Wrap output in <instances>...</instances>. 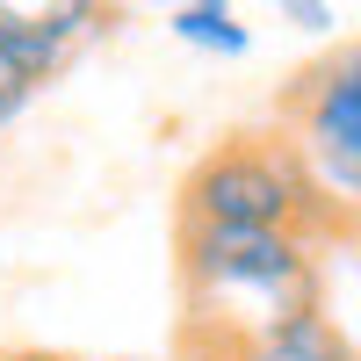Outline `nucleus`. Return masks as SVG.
Returning <instances> with one entry per match:
<instances>
[{"mask_svg": "<svg viewBox=\"0 0 361 361\" xmlns=\"http://www.w3.org/2000/svg\"><path fill=\"white\" fill-rule=\"evenodd\" d=\"M180 224H231V231H296L318 238L347 224V209L318 188L311 159L289 130H238L188 166L180 180Z\"/></svg>", "mask_w": 361, "mask_h": 361, "instance_id": "1", "label": "nucleus"}, {"mask_svg": "<svg viewBox=\"0 0 361 361\" xmlns=\"http://www.w3.org/2000/svg\"><path fill=\"white\" fill-rule=\"evenodd\" d=\"M180 282L195 304V333L246 340L267 318L318 304V246L296 231H231L180 224Z\"/></svg>", "mask_w": 361, "mask_h": 361, "instance_id": "2", "label": "nucleus"}, {"mask_svg": "<svg viewBox=\"0 0 361 361\" xmlns=\"http://www.w3.org/2000/svg\"><path fill=\"white\" fill-rule=\"evenodd\" d=\"M282 116H289L296 152L318 173V188L340 209H361V44L340 58H318L282 94Z\"/></svg>", "mask_w": 361, "mask_h": 361, "instance_id": "3", "label": "nucleus"}, {"mask_svg": "<svg viewBox=\"0 0 361 361\" xmlns=\"http://www.w3.org/2000/svg\"><path fill=\"white\" fill-rule=\"evenodd\" d=\"M102 22H109V8H94V0H44V8L0 0V58L37 87V80H51L58 66H66Z\"/></svg>", "mask_w": 361, "mask_h": 361, "instance_id": "4", "label": "nucleus"}, {"mask_svg": "<svg viewBox=\"0 0 361 361\" xmlns=\"http://www.w3.org/2000/svg\"><path fill=\"white\" fill-rule=\"evenodd\" d=\"M253 361H361L354 340L340 333V318L325 311V304H304V311H282V318H267L260 333L238 340Z\"/></svg>", "mask_w": 361, "mask_h": 361, "instance_id": "5", "label": "nucleus"}, {"mask_svg": "<svg viewBox=\"0 0 361 361\" xmlns=\"http://www.w3.org/2000/svg\"><path fill=\"white\" fill-rule=\"evenodd\" d=\"M166 29L188 51H209V58H246V44H253V29L238 22V8H224V0H180L166 15Z\"/></svg>", "mask_w": 361, "mask_h": 361, "instance_id": "6", "label": "nucleus"}, {"mask_svg": "<svg viewBox=\"0 0 361 361\" xmlns=\"http://www.w3.org/2000/svg\"><path fill=\"white\" fill-rule=\"evenodd\" d=\"M188 361H253L238 340H217V333H195L188 325Z\"/></svg>", "mask_w": 361, "mask_h": 361, "instance_id": "7", "label": "nucleus"}, {"mask_svg": "<svg viewBox=\"0 0 361 361\" xmlns=\"http://www.w3.org/2000/svg\"><path fill=\"white\" fill-rule=\"evenodd\" d=\"M282 22H296V29H333L340 8H325V0H282Z\"/></svg>", "mask_w": 361, "mask_h": 361, "instance_id": "8", "label": "nucleus"}, {"mask_svg": "<svg viewBox=\"0 0 361 361\" xmlns=\"http://www.w3.org/2000/svg\"><path fill=\"white\" fill-rule=\"evenodd\" d=\"M29 94H37V87H29L15 66H8V58H0V123H8V116H22V102Z\"/></svg>", "mask_w": 361, "mask_h": 361, "instance_id": "9", "label": "nucleus"}, {"mask_svg": "<svg viewBox=\"0 0 361 361\" xmlns=\"http://www.w3.org/2000/svg\"><path fill=\"white\" fill-rule=\"evenodd\" d=\"M0 361H73V354H58V347H8Z\"/></svg>", "mask_w": 361, "mask_h": 361, "instance_id": "10", "label": "nucleus"}, {"mask_svg": "<svg viewBox=\"0 0 361 361\" xmlns=\"http://www.w3.org/2000/svg\"><path fill=\"white\" fill-rule=\"evenodd\" d=\"M116 361H145V354H116Z\"/></svg>", "mask_w": 361, "mask_h": 361, "instance_id": "11", "label": "nucleus"}]
</instances>
